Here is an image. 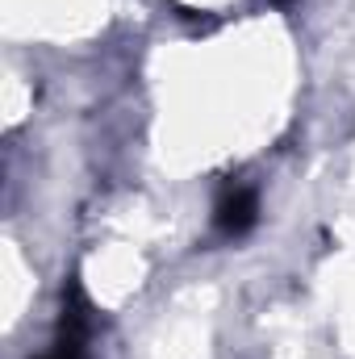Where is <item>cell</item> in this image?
Segmentation results:
<instances>
[{
  "label": "cell",
  "mask_w": 355,
  "mask_h": 359,
  "mask_svg": "<svg viewBox=\"0 0 355 359\" xmlns=\"http://www.w3.org/2000/svg\"><path fill=\"white\" fill-rule=\"evenodd\" d=\"M260 222V192L251 184H226L213 205V226L222 238H243Z\"/></svg>",
  "instance_id": "obj_1"
},
{
  "label": "cell",
  "mask_w": 355,
  "mask_h": 359,
  "mask_svg": "<svg viewBox=\"0 0 355 359\" xmlns=\"http://www.w3.org/2000/svg\"><path fill=\"white\" fill-rule=\"evenodd\" d=\"M42 359H88V343H67V339H55V351Z\"/></svg>",
  "instance_id": "obj_2"
},
{
  "label": "cell",
  "mask_w": 355,
  "mask_h": 359,
  "mask_svg": "<svg viewBox=\"0 0 355 359\" xmlns=\"http://www.w3.org/2000/svg\"><path fill=\"white\" fill-rule=\"evenodd\" d=\"M272 4H280V8H288V4H293V0H272Z\"/></svg>",
  "instance_id": "obj_3"
}]
</instances>
